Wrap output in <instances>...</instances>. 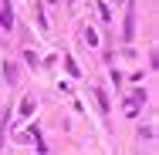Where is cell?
Here are the masks:
<instances>
[{
    "label": "cell",
    "instance_id": "6da1fadb",
    "mask_svg": "<svg viewBox=\"0 0 159 155\" xmlns=\"http://www.w3.org/2000/svg\"><path fill=\"white\" fill-rule=\"evenodd\" d=\"M0 24L10 27L14 24V14H10V0H0Z\"/></svg>",
    "mask_w": 159,
    "mask_h": 155
}]
</instances>
